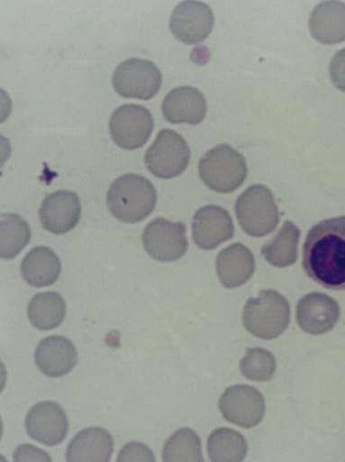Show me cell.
<instances>
[{"instance_id":"16","label":"cell","mask_w":345,"mask_h":462,"mask_svg":"<svg viewBox=\"0 0 345 462\" xmlns=\"http://www.w3.org/2000/svg\"><path fill=\"white\" fill-rule=\"evenodd\" d=\"M34 356L40 371L50 378L65 376L78 362L75 345L63 337H50L41 341Z\"/></svg>"},{"instance_id":"14","label":"cell","mask_w":345,"mask_h":462,"mask_svg":"<svg viewBox=\"0 0 345 462\" xmlns=\"http://www.w3.org/2000/svg\"><path fill=\"white\" fill-rule=\"evenodd\" d=\"M235 227L227 210L217 206L200 208L193 217L192 234L195 244L204 250H213L231 240Z\"/></svg>"},{"instance_id":"1","label":"cell","mask_w":345,"mask_h":462,"mask_svg":"<svg viewBox=\"0 0 345 462\" xmlns=\"http://www.w3.org/2000/svg\"><path fill=\"white\" fill-rule=\"evenodd\" d=\"M303 266L325 289L345 291V217L322 221L310 230Z\"/></svg>"},{"instance_id":"26","label":"cell","mask_w":345,"mask_h":462,"mask_svg":"<svg viewBox=\"0 0 345 462\" xmlns=\"http://www.w3.org/2000/svg\"><path fill=\"white\" fill-rule=\"evenodd\" d=\"M165 462H202V443L198 435L188 428L177 430L163 448Z\"/></svg>"},{"instance_id":"8","label":"cell","mask_w":345,"mask_h":462,"mask_svg":"<svg viewBox=\"0 0 345 462\" xmlns=\"http://www.w3.org/2000/svg\"><path fill=\"white\" fill-rule=\"evenodd\" d=\"M155 126L151 112L145 106L127 104L117 108L110 117L109 129L113 141L127 151L145 146Z\"/></svg>"},{"instance_id":"9","label":"cell","mask_w":345,"mask_h":462,"mask_svg":"<svg viewBox=\"0 0 345 462\" xmlns=\"http://www.w3.org/2000/svg\"><path fill=\"white\" fill-rule=\"evenodd\" d=\"M219 408L227 421L247 430L258 426L266 411L261 393L246 384L228 388L222 395Z\"/></svg>"},{"instance_id":"27","label":"cell","mask_w":345,"mask_h":462,"mask_svg":"<svg viewBox=\"0 0 345 462\" xmlns=\"http://www.w3.org/2000/svg\"><path fill=\"white\" fill-rule=\"evenodd\" d=\"M241 374L254 382H268L272 379L277 368L273 355L262 348H249L241 361Z\"/></svg>"},{"instance_id":"23","label":"cell","mask_w":345,"mask_h":462,"mask_svg":"<svg viewBox=\"0 0 345 462\" xmlns=\"http://www.w3.org/2000/svg\"><path fill=\"white\" fill-rule=\"evenodd\" d=\"M31 323L41 331L59 327L66 316V304L60 295L49 291L35 295L28 305Z\"/></svg>"},{"instance_id":"13","label":"cell","mask_w":345,"mask_h":462,"mask_svg":"<svg viewBox=\"0 0 345 462\" xmlns=\"http://www.w3.org/2000/svg\"><path fill=\"white\" fill-rule=\"evenodd\" d=\"M25 428L28 435L37 442L52 447L67 437L68 421L62 408L51 402L35 405L29 411Z\"/></svg>"},{"instance_id":"10","label":"cell","mask_w":345,"mask_h":462,"mask_svg":"<svg viewBox=\"0 0 345 462\" xmlns=\"http://www.w3.org/2000/svg\"><path fill=\"white\" fill-rule=\"evenodd\" d=\"M143 245L155 260L175 262L187 251L186 226L164 218L155 219L144 230Z\"/></svg>"},{"instance_id":"20","label":"cell","mask_w":345,"mask_h":462,"mask_svg":"<svg viewBox=\"0 0 345 462\" xmlns=\"http://www.w3.org/2000/svg\"><path fill=\"white\" fill-rule=\"evenodd\" d=\"M309 28L320 43L334 45L345 42V5L340 2L320 4L311 14Z\"/></svg>"},{"instance_id":"28","label":"cell","mask_w":345,"mask_h":462,"mask_svg":"<svg viewBox=\"0 0 345 462\" xmlns=\"http://www.w3.org/2000/svg\"><path fill=\"white\" fill-rule=\"evenodd\" d=\"M155 462L156 457L150 448L141 442H130L120 450L117 462Z\"/></svg>"},{"instance_id":"18","label":"cell","mask_w":345,"mask_h":462,"mask_svg":"<svg viewBox=\"0 0 345 462\" xmlns=\"http://www.w3.org/2000/svg\"><path fill=\"white\" fill-rule=\"evenodd\" d=\"M113 453L112 435L102 428H88L80 431L68 444L66 460L68 462H109Z\"/></svg>"},{"instance_id":"17","label":"cell","mask_w":345,"mask_h":462,"mask_svg":"<svg viewBox=\"0 0 345 462\" xmlns=\"http://www.w3.org/2000/svg\"><path fill=\"white\" fill-rule=\"evenodd\" d=\"M162 113L172 124L198 125L208 113V103L198 89L180 87L170 91L162 104Z\"/></svg>"},{"instance_id":"5","label":"cell","mask_w":345,"mask_h":462,"mask_svg":"<svg viewBox=\"0 0 345 462\" xmlns=\"http://www.w3.org/2000/svg\"><path fill=\"white\" fill-rule=\"evenodd\" d=\"M235 214L242 230L253 237L268 236L280 222L274 196L261 184L252 185L241 194L235 205Z\"/></svg>"},{"instance_id":"24","label":"cell","mask_w":345,"mask_h":462,"mask_svg":"<svg viewBox=\"0 0 345 462\" xmlns=\"http://www.w3.org/2000/svg\"><path fill=\"white\" fill-rule=\"evenodd\" d=\"M208 454L214 462H240L248 452L245 438L238 431L228 428L214 430L208 439Z\"/></svg>"},{"instance_id":"2","label":"cell","mask_w":345,"mask_h":462,"mask_svg":"<svg viewBox=\"0 0 345 462\" xmlns=\"http://www.w3.org/2000/svg\"><path fill=\"white\" fill-rule=\"evenodd\" d=\"M107 207L119 221L136 224L149 217L156 208L158 194L153 183L137 174L116 179L107 192Z\"/></svg>"},{"instance_id":"19","label":"cell","mask_w":345,"mask_h":462,"mask_svg":"<svg viewBox=\"0 0 345 462\" xmlns=\"http://www.w3.org/2000/svg\"><path fill=\"white\" fill-rule=\"evenodd\" d=\"M216 267L222 284L234 289L250 281L255 272V258L247 246L237 243L219 254Z\"/></svg>"},{"instance_id":"7","label":"cell","mask_w":345,"mask_h":462,"mask_svg":"<svg viewBox=\"0 0 345 462\" xmlns=\"http://www.w3.org/2000/svg\"><path fill=\"white\" fill-rule=\"evenodd\" d=\"M191 152L186 140L171 129L159 132L145 154L147 169L157 178L170 180L187 168Z\"/></svg>"},{"instance_id":"29","label":"cell","mask_w":345,"mask_h":462,"mask_svg":"<svg viewBox=\"0 0 345 462\" xmlns=\"http://www.w3.org/2000/svg\"><path fill=\"white\" fill-rule=\"evenodd\" d=\"M329 76L334 87L345 93V48L337 51L331 60Z\"/></svg>"},{"instance_id":"22","label":"cell","mask_w":345,"mask_h":462,"mask_svg":"<svg viewBox=\"0 0 345 462\" xmlns=\"http://www.w3.org/2000/svg\"><path fill=\"white\" fill-rule=\"evenodd\" d=\"M300 236V230L295 224L286 222L277 236L262 246L263 257L276 268L294 265L298 258Z\"/></svg>"},{"instance_id":"21","label":"cell","mask_w":345,"mask_h":462,"mask_svg":"<svg viewBox=\"0 0 345 462\" xmlns=\"http://www.w3.org/2000/svg\"><path fill=\"white\" fill-rule=\"evenodd\" d=\"M23 280L34 288H45L54 284L61 273L59 256L46 246L31 250L21 265Z\"/></svg>"},{"instance_id":"30","label":"cell","mask_w":345,"mask_h":462,"mask_svg":"<svg viewBox=\"0 0 345 462\" xmlns=\"http://www.w3.org/2000/svg\"><path fill=\"white\" fill-rule=\"evenodd\" d=\"M14 461H44L50 462V456L35 446L31 444H23L18 447L14 452Z\"/></svg>"},{"instance_id":"25","label":"cell","mask_w":345,"mask_h":462,"mask_svg":"<svg viewBox=\"0 0 345 462\" xmlns=\"http://www.w3.org/2000/svg\"><path fill=\"white\" fill-rule=\"evenodd\" d=\"M32 230L28 223L15 214H4L0 220V256L16 257L30 243Z\"/></svg>"},{"instance_id":"6","label":"cell","mask_w":345,"mask_h":462,"mask_svg":"<svg viewBox=\"0 0 345 462\" xmlns=\"http://www.w3.org/2000/svg\"><path fill=\"white\" fill-rule=\"evenodd\" d=\"M161 71L152 60L130 58L121 62L112 79L115 92L124 98L150 100L162 86Z\"/></svg>"},{"instance_id":"12","label":"cell","mask_w":345,"mask_h":462,"mask_svg":"<svg viewBox=\"0 0 345 462\" xmlns=\"http://www.w3.org/2000/svg\"><path fill=\"white\" fill-rule=\"evenodd\" d=\"M39 216L43 229L55 235L72 231L82 216L79 196L73 191L60 189L45 197Z\"/></svg>"},{"instance_id":"15","label":"cell","mask_w":345,"mask_h":462,"mask_svg":"<svg viewBox=\"0 0 345 462\" xmlns=\"http://www.w3.org/2000/svg\"><path fill=\"white\" fill-rule=\"evenodd\" d=\"M340 315L338 302L320 292L304 296L297 305V322L304 332L312 336H322L331 331Z\"/></svg>"},{"instance_id":"11","label":"cell","mask_w":345,"mask_h":462,"mask_svg":"<svg viewBox=\"0 0 345 462\" xmlns=\"http://www.w3.org/2000/svg\"><path fill=\"white\" fill-rule=\"evenodd\" d=\"M214 23V14L209 5L188 0L174 9L169 25L173 35L179 42L194 45L209 38Z\"/></svg>"},{"instance_id":"3","label":"cell","mask_w":345,"mask_h":462,"mask_svg":"<svg viewBox=\"0 0 345 462\" xmlns=\"http://www.w3.org/2000/svg\"><path fill=\"white\" fill-rule=\"evenodd\" d=\"M247 331L262 340H273L282 336L291 321L288 300L277 291L267 290L255 299H249L242 315Z\"/></svg>"},{"instance_id":"4","label":"cell","mask_w":345,"mask_h":462,"mask_svg":"<svg viewBox=\"0 0 345 462\" xmlns=\"http://www.w3.org/2000/svg\"><path fill=\"white\" fill-rule=\"evenodd\" d=\"M200 179L206 187L220 193L238 189L248 176L245 157L228 144L206 152L198 164Z\"/></svg>"}]
</instances>
